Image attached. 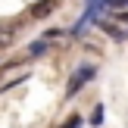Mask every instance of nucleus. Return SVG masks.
Masks as SVG:
<instances>
[{"label": "nucleus", "instance_id": "nucleus-1", "mask_svg": "<svg viewBox=\"0 0 128 128\" xmlns=\"http://www.w3.org/2000/svg\"><path fill=\"white\" fill-rule=\"evenodd\" d=\"M94 75H97V69H94V66H78V69H75V75L69 78V84H66V97H75V94H78L81 88L94 78Z\"/></svg>", "mask_w": 128, "mask_h": 128}, {"label": "nucleus", "instance_id": "nucleus-2", "mask_svg": "<svg viewBox=\"0 0 128 128\" xmlns=\"http://www.w3.org/2000/svg\"><path fill=\"white\" fill-rule=\"evenodd\" d=\"M53 10H56V0H41V3L31 6V16H34V19H47Z\"/></svg>", "mask_w": 128, "mask_h": 128}, {"label": "nucleus", "instance_id": "nucleus-3", "mask_svg": "<svg viewBox=\"0 0 128 128\" xmlns=\"http://www.w3.org/2000/svg\"><path fill=\"white\" fill-rule=\"evenodd\" d=\"M12 38H16V28H12V25H6V22H0V50L12 47Z\"/></svg>", "mask_w": 128, "mask_h": 128}, {"label": "nucleus", "instance_id": "nucleus-4", "mask_svg": "<svg viewBox=\"0 0 128 128\" xmlns=\"http://www.w3.org/2000/svg\"><path fill=\"white\" fill-rule=\"evenodd\" d=\"M28 53H31V56H44V53H47V44H44V41H34Z\"/></svg>", "mask_w": 128, "mask_h": 128}, {"label": "nucleus", "instance_id": "nucleus-5", "mask_svg": "<svg viewBox=\"0 0 128 128\" xmlns=\"http://www.w3.org/2000/svg\"><path fill=\"white\" fill-rule=\"evenodd\" d=\"M112 10H128V0H106Z\"/></svg>", "mask_w": 128, "mask_h": 128}, {"label": "nucleus", "instance_id": "nucleus-6", "mask_svg": "<svg viewBox=\"0 0 128 128\" xmlns=\"http://www.w3.org/2000/svg\"><path fill=\"white\" fill-rule=\"evenodd\" d=\"M78 125H81V116H69V122L62 125V128H78Z\"/></svg>", "mask_w": 128, "mask_h": 128}, {"label": "nucleus", "instance_id": "nucleus-7", "mask_svg": "<svg viewBox=\"0 0 128 128\" xmlns=\"http://www.w3.org/2000/svg\"><path fill=\"white\" fill-rule=\"evenodd\" d=\"M100 119H103V110L97 106V110H94V122H91V125H100Z\"/></svg>", "mask_w": 128, "mask_h": 128}]
</instances>
